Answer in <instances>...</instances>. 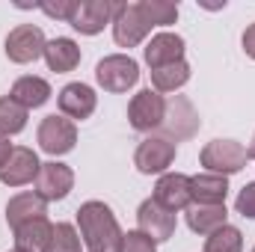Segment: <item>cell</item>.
Returning a JSON list of instances; mask_svg holds the SVG:
<instances>
[{
    "instance_id": "22",
    "label": "cell",
    "mask_w": 255,
    "mask_h": 252,
    "mask_svg": "<svg viewBox=\"0 0 255 252\" xmlns=\"http://www.w3.org/2000/svg\"><path fill=\"white\" fill-rule=\"evenodd\" d=\"M45 63L51 71L63 74V71H71L74 65L80 63V48L71 42V39H54L45 45Z\"/></svg>"
},
{
    "instance_id": "15",
    "label": "cell",
    "mask_w": 255,
    "mask_h": 252,
    "mask_svg": "<svg viewBox=\"0 0 255 252\" xmlns=\"http://www.w3.org/2000/svg\"><path fill=\"white\" fill-rule=\"evenodd\" d=\"M95 104H98V98H95L92 86H86V83H68L60 92V110L68 119H89L95 113Z\"/></svg>"
},
{
    "instance_id": "27",
    "label": "cell",
    "mask_w": 255,
    "mask_h": 252,
    "mask_svg": "<svg viewBox=\"0 0 255 252\" xmlns=\"http://www.w3.org/2000/svg\"><path fill=\"white\" fill-rule=\"evenodd\" d=\"M45 252H80V238H77L74 226H68V223L54 226V235H51Z\"/></svg>"
},
{
    "instance_id": "31",
    "label": "cell",
    "mask_w": 255,
    "mask_h": 252,
    "mask_svg": "<svg viewBox=\"0 0 255 252\" xmlns=\"http://www.w3.org/2000/svg\"><path fill=\"white\" fill-rule=\"evenodd\" d=\"M244 51H247V57L255 60V24H250L247 33H244Z\"/></svg>"
},
{
    "instance_id": "8",
    "label": "cell",
    "mask_w": 255,
    "mask_h": 252,
    "mask_svg": "<svg viewBox=\"0 0 255 252\" xmlns=\"http://www.w3.org/2000/svg\"><path fill=\"white\" fill-rule=\"evenodd\" d=\"M163 113H166V101L160 92L154 89H142L133 95L130 107H128V119H130V127L136 130H154L163 122Z\"/></svg>"
},
{
    "instance_id": "28",
    "label": "cell",
    "mask_w": 255,
    "mask_h": 252,
    "mask_svg": "<svg viewBox=\"0 0 255 252\" xmlns=\"http://www.w3.org/2000/svg\"><path fill=\"white\" fill-rule=\"evenodd\" d=\"M119 252H157V244L142 232H128V235H122Z\"/></svg>"
},
{
    "instance_id": "10",
    "label": "cell",
    "mask_w": 255,
    "mask_h": 252,
    "mask_svg": "<svg viewBox=\"0 0 255 252\" xmlns=\"http://www.w3.org/2000/svg\"><path fill=\"white\" fill-rule=\"evenodd\" d=\"M136 223H139V232L148 235L154 244L160 241H169L175 235V214L166 211L163 205H157L154 199H145L136 211Z\"/></svg>"
},
{
    "instance_id": "30",
    "label": "cell",
    "mask_w": 255,
    "mask_h": 252,
    "mask_svg": "<svg viewBox=\"0 0 255 252\" xmlns=\"http://www.w3.org/2000/svg\"><path fill=\"white\" fill-rule=\"evenodd\" d=\"M74 0H63V3H45L42 6V12L45 15H51V18H63V21H71V15H74Z\"/></svg>"
},
{
    "instance_id": "25",
    "label": "cell",
    "mask_w": 255,
    "mask_h": 252,
    "mask_svg": "<svg viewBox=\"0 0 255 252\" xmlns=\"http://www.w3.org/2000/svg\"><path fill=\"white\" fill-rule=\"evenodd\" d=\"M24 125H27V110L12 98H0V133L3 136L18 133L24 130Z\"/></svg>"
},
{
    "instance_id": "6",
    "label": "cell",
    "mask_w": 255,
    "mask_h": 252,
    "mask_svg": "<svg viewBox=\"0 0 255 252\" xmlns=\"http://www.w3.org/2000/svg\"><path fill=\"white\" fill-rule=\"evenodd\" d=\"M45 33L33 24H21L6 36V57L12 63H33L39 57H45Z\"/></svg>"
},
{
    "instance_id": "24",
    "label": "cell",
    "mask_w": 255,
    "mask_h": 252,
    "mask_svg": "<svg viewBox=\"0 0 255 252\" xmlns=\"http://www.w3.org/2000/svg\"><path fill=\"white\" fill-rule=\"evenodd\" d=\"M244 250V235L235 226H223L214 235H208L205 252H241Z\"/></svg>"
},
{
    "instance_id": "12",
    "label": "cell",
    "mask_w": 255,
    "mask_h": 252,
    "mask_svg": "<svg viewBox=\"0 0 255 252\" xmlns=\"http://www.w3.org/2000/svg\"><path fill=\"white\" fill-rule=\"evenodd\" d=\"M113 9H116V3H110V0H80L74 6V15L68 24L83 36H95L104 30V24L113 21Z\"/></svg>"
},
{
    "instance_id": "34",
    "label": "cell",
    "mask_w": 255,
    "mask_h": 252,
    "mask_svg": "<svg viewBox=\"0 0 255 252\" xmlns=\"http://www.w3.org/2000/svg\"><path fill=\"white\" fill-rule=\"evenodd\" d=\"M12 252H24V250H12Z\"/></svg>"
},
{
    "instance_id": "19",
    "label": "cell",
    "mask_w": 255,
    "mask_h": 252,
    "mask_svg": "<svg viewBox=\"0 0 255 252\" xmlns=\"http://www.w3.org/2000/svg\"><path fill=\"white\" fill-rule=\"evenodd\" d=\"M226 205H190L187 208V226L199 235H214L217 229L226 226Z\"/></svg>"
},
{
    "instance_id": "13",
    "label": "cell",
    "mask_w": 255,
    "mask_h": 252,
    "mask_svg": "<svg viewBox=\"0 0 255 252\" xmlns=\"http://www.w3.org/2000/svg\"><path fill=\"white\" fill-rule=\"evenodd\" d=\"M39 166H42V163H39L36 151H33V148L18 145V148H12L9 160L3 163V169H0V181H3L6 187H21V184H30V181H36Z\"/></svg>"
},
{
    "instance_id": "2",
    "label": "cell",
    "mask_w": 255,
    "mask_h": 252,
    "mask_svg": "<svg viewBox=\"0 0 255 252\" xmlns=\"http://www.w3.org/2000/svg\"><path fill=\"white\" fill-rule=\"evenodd\" d=\"M247 160H250V151L235 139H214L202 148V166L223 178L241 172L247 166Z\"/></svg>"
},
{
    "instance_id": "26",
    "label": "cell",
    "mask_w": 255,
    "mask_h": 252,
    "mask_svg": "<svg viewBox=\"0 0 255 252\" xmlns=\"http://www.w3.org/2000/svg\"><path fill=\"white\" fill-rule=\"evenodd\" d=\"M142 12L151 21V27H166V24H175L178 18V6L166 0H142Z\"/></svg>"
},
{
    "instance_id": "20",
    "label": "cell",
    "mask_w": 255,
    "mask_h": 252,
    "mask_svg": "<svg viewBox=\"0 0 255 252\" xmlns=\"http://www.w3.org/2000/svg\"><path fill=\"white\" fill-rule=\"evenodd\" d=\"M9 98L18 101L24 110H33V107H42V104L51 98V86H48V80H42V77H18Z\"/></svg>"
},
{
    "instance_id": "35",
    "label": "cell",
    "mask_w": 255,
    "mask_h": 252,
    "mask_svg": "<svg viewBox=\"0 0 255 252\" xmlns=\"http://www.w3.org/2000/svg\"><path fill=\"white\" fill-rule=\"evenodd\" d=\"M253 252H255V250H253Z\"/></svg>"
},
{
    "instance_id": "5",
    "label": "cell",
    "mask_w": 255,
    "mask_h": 252,
    "mask_svg": "<svg viewBox=\"0 0 255 252\" xmlns=\"http://www.w3.org/2000/svg\"><path fill=\"white\" fill-rule=\"evenodd\" d=\"M95 77L107 92H128L139 80V65L125 54H113L95 65Z\"/></svg>"
},
{
    "instance_id": "1",
    "label": "cell",
    "mask_w": 255,
    "mask_h": 252,
    "mask_svg": "<svg viewBox=\"0 0 255 252\" xmlns=\"http://www.w3.org/2000/svg\"><path fill=\"white\" fill-rule=\"evenodd\" d=\"M80 235L89 252H119L122 247V229L113 217V211L104 202H86L77 211Z\"/></svg>"
},
{
    "instance_id": "3",
    "label": "cell",
    "mask_w": 255,
    "mask_h": 252,
    "mask_svg": "<svg viewBox=\"0 0 255 252\" xmlns=\"http://www.w3.org/2000/svg\"><path fill=\"white\" fill-rule=\"evenodd\" d=\"M151 30V21L142 12V3H116L113 9V36L122 48L139 45Z\"/></svg>"
},
{
    "instance_id": "9",
    "label": "cell",
    "mask_w": 255,
    "mask_h": 252,
    "mask_svg": "<svg viewBox=\"0 0 255 252\" xmlns=\"http://www.w3.org/2000/svg\"><path fill=\"white\" fill-rule=\"evenodd\" d=\"M175 160V142H169L166 136H148L139 142L136 154H133V163L142 175H154V172H163L169 163Z\"/></svg>"
},
{
    "instance_id": "32",
    "label": "cell",
    "mask_w": 255,
    "mask_h": 252,
    "mask_svg": "<svg viewBox=\"0 0 255 252\" xmlns=\"http://www.w3.org/2000/svg\"><path fill=\"white\" fill-rule=\"evenodd\" d=\"M9 154H12V145H9L6 136H0V169H3V163L9 160Z\"/></svg>"
},
{
    "instance_id": "29",
    "label": "cell",
    "mask_w": 255,
    "mask_h": 252,
    "mask_svg": "<svg viewBox=\"0 0 255 252\" xmlns=\"http://www.w3.org/2000/svg\"><path fill=\"white\" fill-rule=\"evenodd\" d=\"M235 208H238V214H244L247 220H255V181L241 190V196H238Z\"/></svg>"
},
{
    "instance_id": "21",
    "label": "cell",
    "mask_w": 255,
    "mask_h": 252,
    "mask_svg": "<svg viewBox=\"0 0 255 252\" xmlns=\"http://www.w3.org/2000/svg\"><path fill=\"white\" fill-rule=\"evenodd\" d=\"M54 235V226L48 220H33V223H24L15 229V250H24V252H45L48 241Z\"/></svg>"
},
{
    "instance_id": "7",
    "label": "cell",
    "mask_w": 255,
    "mask_h": 252,
    "mask_svg": "<svg viewBox=\"0 0 255 252\" xmlns=\"http://www.w3.org/2000/svg\"><path fill=\"white\" fill-rule=\"evenodd\" d=\"M74 142H77V127L71 119H65V116H45L42 119V125H39V145H42V151H48V154H68L71 148H74Z\"/></svg>"
},
{
    "instance_id": "23",
    "label": "cell",
    "mask_w": 255,
    "mask_h": 252,
    "mask_svg": "<svg viewBox=\"0 0 255 252\" xmlns=\"http://www.w3.org/2000/svg\"><path fill=\"white\" fill-rule=\"evenodd\" d=\"M187 80H190V65L184 63V60H178V63L163 65V68H154V71H151L154 92H175V89H181Z\"/></svg>"
},
{
    "instance_id": "11",
    "label": "cell",
    "mask_w": 255,
    "mask_h": 252,
    "mask_svg": "<svg viewBox=\"0 0 255 252\" xmlns=\"http://www.w3.org/2000/svg\"><path fill=\"white\" fill-rule=\"evenodd\" d=\"M74 187V172L65 166V163H42L39 166V175H36V196H42L45 202H57L65 199Z\"/></svg>"
},
{
    "instance_id": "4",
    "label": "cell",
    "mask_w": 255,
    "mask_h": 252,
    "mask_svg": "<svg viewBox=\"0 0 255 252\" xmlns=\"http://www.w3.org/2000/svg\"><path fill=\"white\" fill-rule=\"evenodd\" d=\"M202 125V119H199V113H196V107H193L190 101L184 98V95H175V98H169L166 101V113H163V133H166V139L172 142H178V139H190L193 133L199 130Z\"/></svg>"
},
{
    "instance_id": "18",
    "label": "cell",
    "mask_w": 255,
    "mask_h": 252,
    "mask_svg": "<svg viewBox=\"0 0 255 252\" xmlns=\"http://www.w3.org/2000/svg\"><path fill=\"white\" fill-rule=\"evenodd\" d=\"M190 196L196 205H226L229 181L223 175H214V172L196 175V178H190Z\"/></svg>"
},
{
    "instance_id": "16",
    "label": "cell",
    "mask_w": 255,
    "mask_h": 252,
    "mask_svg": "<svg viewBox=\"0 0 255 252\" xmlns=\"http://www.w3.org/2000/svg\"><path fill=\"white\" fill-rule=\"evenodd\" d=\"M184 57V39L175 36V33H157L148 45H145V63L154 68H163V65H172Z\"/></svg>"
},
{
    "instance_id": "17",
    "label": "cell",
    "mask_w": 255,
    "mask_h": 252,
    "mask_svg": "<svg viewBox=\"0 0 255 252\" xmlns=\"http://www.w3.org/2000/svg\"><path fill=\"white\" fill-rule=\"evenodd\" d=\"M45 214H48V202L36 193H18L6 205V220H9L12 229H18L24 223H33V220H45Z\"/></svg>"
},
{
    "instance_id": "33",
    "label": "cell",
    "mask_w": 255,
    "mask_h": 252,
    "mask_svg": "<svg viewBox=\"0 0 255 252\" xmlns=\"http://www.w3.org/2000/svg\"><path fill=\"white\" fill-rule=\"evenodd\" d=\"M247 151H250V157H255V136H253V145H250Z\"/></svg>"
},
{
    "instance_id": "14",
    "label": "cell",
    "mask_w": 255,
    "mask_h": 252,
    "mask_svg": "<svg viewBox=\"0 0 255 252\" xmlns=\"http://www.w3.org/2000/svg\"><path fill=\"white\" fill-rule=\"evenodd\" d=\"M154 202L163 205V208L172 211V214L190 208V202H193L190 178L181 175V172H169V175H163V178L157 181V187H154Z\"/></svg>"
}]
</instances>
